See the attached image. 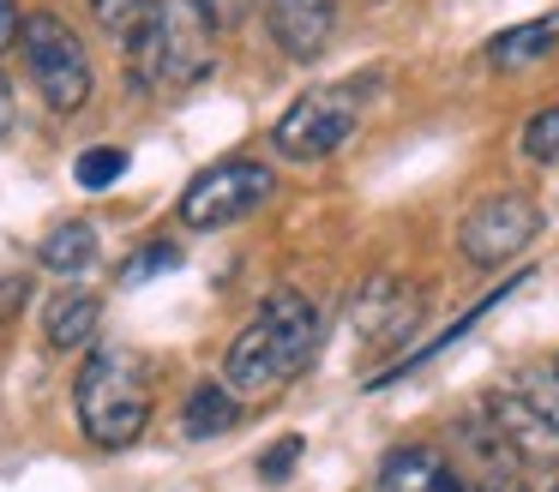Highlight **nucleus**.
I'll use <instances>...</instances> for the list:
<instances>
[{"label": "nucleus", "instance_id": "nucleus-23", "mask_svg": "<svg viewBox=\"0 0 559 492\" xmlns=\"http://www.w3.org/2000/svg\"><path fill=\"white\" fill-rule=\"evenodd\" d=\"M19 31H25V12H19V0H0V48H13Z\"/></svg>", "mask_w": 559, "mask_h": 492}, {"label": "nucleus", "instance_id": "nucleus-2", "mask_svg": "<svg viewBox=\"0 0 559 492\" xmlns=\"http://www.w3.org/2000/svg\"><path fill=\"white\" fill-rule=\"evenodd\" d=\"M73 415L97 451H127L151 427V372L127 348H91L73 379Z\"/></svg>", "mask_w": 559, "mask_h": 492}, {"label": "nucleus", "instance_id": "nucleus-14", "mask_svg": "<svg viewBox=\"0 0 559 492\" xmlns=\"http://www.w3.org/2000/svg\"><path fill=\"white\" fill-rule=\"evenodd\" d=\"M409 319H421L415 312V295L397 283V276H379V283H367L361 288V300H355V331H373V336H391V331H403Z\"/></svg>", "mask_w": 559, "mask_h": 492}, {"label": "nucleus", "instance_id": "nucleus-8", "mask_svg": "<svg viewBox=\"0 0 559 492\" xmlns=\"http://www.w3.org/2000/svg\"><path fill=\"white\" fill-rule=\"evenodd\" d=\"M265 7V31L289 60H319L337 31V0H259Z\"/></svg>", "mask_w": 559, "mask_h": 492}, {"label": "nucleus", "instance_id": "nucleus-7", "mask_svg": "<svg viewBox=\"0 0 559 492\" xmlns=\"http://www.w3.org/2000/svg\"><path fill=\"white\" fill-rule=\"evenodd\" d=\"M535 235H542V211H535L523 192H487V199H475L469 216H463L457 247H463V259H469V264L493 271V264L518 259Z\"/></svg>", "mask_w": 559, "mask_h": 492}, {"label": "nucleus", "instance_id": "nucleus-18", "mask_svg": "<svg viewBox=\"0 0 559 492\" xmlns=\"http://www.w3.org/2000/svg\"><path fill=\"white\" fill-rule=\"evenodd\" d=\"M121 175H127V151H121V144H91V151H79V163H73V180L85 192L115 187Z\"/></svg>", "mask_w": 559, "mask_h": 492}, {"label": "nucleus", "instance_id": "nucleus-17", "mask_svg": "<svg viewBox=\"0 0 559 492\" xmlns=\"http://www.w3.org/2000/svg\"><path fill=\"white\" fill-rule=\"evenodd\" d=\"M511 391H518L523 403L547 420V432L559 439V372L554 367H530V372H518V379H511Z\"/></svg>", "mask_w": 559, "mask_h": 492}, {"label": "nucleus", "instance_id": "nucleus-15", "mask_svg": "<svg viewBox=\"0 0 559 492\" xmlns=\"http://www.w3.org/2000/svg\"><path fill=\"white\" fill-rule=\"evenodd\" d=\"M235 420H241V396H235L223 379L199 384V391L187 396V408H181L187 439H217V432H229V427H235Z\"/></svg>", "mask_w": 559, "mask_h": 492}, {"label": "nucleus", "instance_id": "nucleus-27", "mask_svg": "<svg viewBox=\"0 0 559 492\" xmlns=\"http://www.w3.org/2000/svg\"><path fill=\"white\" fill-rule=\"evenodd\" d=\"M554 372H559V355H554Z\"/></svg>", "mask_w": 559, "mask_h": 492}, {"label": "nucleus", "instance_id": "nucleus-19", "mask_svg": "<svg viewBox=\"0 0 559 492\" xmlns=\"http://www.w3.org/2000/svg\"><path fill=\"white\" fill-rule=\"evenodd\" d=\"M175 264H181V252H175V240H151V247H139L133 259L121 264V288H139V283H151V276L175 271Z\"/></svg>", "mask_w": 559, "mask_h": 492}, {"label": "nucleus", "instance_id": "nucleus-11", "mask_svg": "<svg viewBox=\"0 0 559 492\" xmlns=\"http://www.w3.org/2000/svg\"><path fill=\"white\" fill-rule=\"evenodd\" d=\"M97 319H103V300L91 295V288L67 283L61 295H49V307H43V343L73 355V348H85L91 336H97Z\"/></svg>", "mask_w": 559, "mask_h": 492}, {"label": "nucleus", "instance_id": "nucleus-6", "mask_svg": "<svg viewBox=\"0 0 559 492\" xmlns=\"http://www.w3.org/2000/svg\"><path fill=\"white\" fill-rule=\"evenodd\" d=\"M271 192H277V175H271L265 163L229 156V163H211L187 180L175 216H181L187 228H229V223H241V216H253Z\"/></svg>", "mask_w": 559, "mask_h": 492}, {"label": "nucleus", "instance_id": "nucleus-20", "mask_svg": "<svg viewBox=\"0 0 559 492\" xmlns=\"http://www.w3.org/2000/svg\"><path fill=\"white\" fill-rule=\"evenodd\" d=\"M523 156L559 163V103H547L542 115H530V127H523Z\"/></svg>", "mask_w": 559, "mask_h": 492}, {"label": "nucleus", "instance_id": "nucleus-9", "mask_svg": "<svg viewBox=\"0 0 559 492\" xmlns=\"http://www.w3.org/2000/svg\"><path fill=\"white\" fill-rule=\"evenodd\" d=\"M373 492H475V480L463 475L451 456L427 451V444H397V451H385V463H379Z\"/></svg>", "mask_w": 559, "mask_h": 492}, {"label": "nucleus", "instance_id": "nucleus-25", "mask_svg": "<svg viewBox=\"0 0 559 492\" xmlns=\"http://www.w3.org/2000/svg\"><path fill=\"white\" fill-rule=\"evenodd\" d=\"M13 132V84H7V72H0V139Z\"/></svg>", "mask_w": 559, "mask_h": 492}, {"label": "nucleus", "instance_id": "nucleus-13", "mask_svg": "<svg viewBox=\"0 0 559 492\" xmlns=\"http://www.w3.org/2000/svg\"><path fill=\"white\" fill-rule=\"evenodd\" d=\"M97 228L91 223H61V228H49L43 235V247H37V264L43 271H55V276H67V283H79V276H91V264H97Z\"/></svg>", "mask_w": 559, "mask_h": 492}, {"label": "nucleus", "instance_id": "nucleus-28", "mask_svg": "<svg viewBox=\"0 0 559 492\" xmlns=\"http://www.w3.org/2000/svg\"><path fill=\"white\" fill-rule=\"evenodd\" d=\"M554 492H559V480H554Z\"/></svg>", "mask_w": 559, "mask_h": 492}, {"label": "nucleus", "instance_id": "nucleus-3", "mask_svg": "<svg viewBox=\"0 0 559 492\" xmlns=\"http://www.w3.org/2000/svg\"><path fill=\"white\" fill-rule=\"evenodd\" d=\"M211 24L199 19L193 0H157L145 19V31L127 43V72H133V91L145 96H169L187 91L211 72Z\"/></svg>", "mask_w": 559, "mask_h": 492}, {"label": "nucleus", "instance_id": "nucleus-26", "mask_svg": "<svg viewBox=\"0 0 559 492\" xmlns=\"http://www.w3.org/2000/svg\"><path fill=\"white\" fill-rule=\"evenodd\" d=\"M475 492H523V480L518 475H499V480H481Z\"/></svg>", "mask_w": 559, "mask_h": 492}, {"label": "nucleus", "instance_id": "nucleus-10", "mask_svg": "<svg viewBox=\"0 0 559 492\" xmlns=\"http://www.w3.org/2000/svg\"><path fill=\"white\" fill-rule=\"evenodd\" d=\"M487 420H493V432L506 439V451L518 456V463H530V468H547V463H559V439L547 432V420L535 415L530 403H523L518 391H499V396H487V408H481Z\"/></svg>", "mask_w": 559, "mask_h": 492}, {"label": "nucleus", "instance_id": "nucleus-22", "mask_svg": "<svg viewBox=\"0 0 559 492\" xmlns=\"http://www.w3.org/2000/svg\"><path fill=\"white\" fill-rule=\"evenodd\" d=\"M295 456H301V439H283L277 451L265 456V480H283V475L295 468Z\"/></svg>", "mask_w": 559, "mask_h": 492}, {"label": "nucleus", "instance_id": "nucleus-1", "mask_svg": "<svg viewBox=\"0 0 559 492\" xmlns=\"http://www.w3.org/2000/svg\"><path fill=\"white\" fill-rule=\"evenodd\" d=\"M319 336H325V319H319L313 300H307L301 288H277V295L259 300V312L229 343V355H223V384H229L241 403L277 396L283 384H295L313 367Z\"/></svg>", "mask_w": 559, "mask_h": 492}, {"label": "nucleus", "instance_id": "nucleus-24", "mask_svg": "<svg viewBox=\"0 0 559 492\" xmlns=\"http://www.w3.org/2000/svg\"><path fill=\"white\" fill-rule=\"evenodd\" d=\"M19 300H25V283H19V276H7V283H0V319H7Z\"/></svg>", "mask_w": 559, "mask_h": 492}, {"label": "nucleus", "instance_id": "nucleus-4", "mask_svg": "<svg viewBox=\"0 0 559 492\" xmlns=\"http://www.w3.org/2000/svg\"><path fill=\"white\" fill-rule=\"evenodd\" d=\"M373 91H379L373 72H355V79H337V84H319V91L295 96L283 108V120L271 127L277 156H289V163H325V156H337L355 139Z\"/></svg>", "mask_w": 559, "mask_h": 492}, {"label": "nucleus", "instance_id": "nucleus-21", "mask_svg": "<svg viewBox=\"0 0 559 492\" xmlns=\"http://www.w3.org/2000/svg\"><path fill=\"white\" fill-rule=\"evenodd\" d=\"M193 7H199V19H205L211 31H235V24L253 12V0H193Z\"/></svg>", "mask_w": 559, "mask_h": 492}, {"label": "nucleus", "instance_id": "nucleus-16", "mask_svg": "<svg viewBox=\"0 0 559 492\" xmlns=\"http://www.w3.org/2000/svg\"><path fill=\"white\" fill-rule=\"evenodd\" d=\"M85 7H91V19H97L103 31L127 48L139 31H145V19H151V7H157V0H85Z\"/></svg>", "mask_w": 559, "mask_h": 492}, {"label": "nucleus", "instance_id": "nucleus-5", "mask_svg": "<svg viewBox=\"0 0 559 492\" xmlns=\"http://www.w3.org/2000/svg\"><path fill=\"white\" fill-rule=\"evenodd\" d=\"M19 55H25L31 84H37V96L55 115H79L91 103L97 72H91V55H85L73 24H61L55 12H31L25 31H19Z\"/></svg>", "mask_w": 559, "mask_h": 492}, {"label": "nucleus", "instance_id": "nucleus-12", "mask_svg": "<svg viewBox=\"0 0 559 492\" xmlns=\"http://www.w3.org/2000/svg\"><path fill=\"white\" fill-rule=\"evenodd\" d=\"M554 48H559V12H542V19H530V24L499 31L493 43H487V60H493L499 72H523V67H535V60H547Z\"/></svg>", "mask_w": 559, "mask_h": 492}]
</instances>
